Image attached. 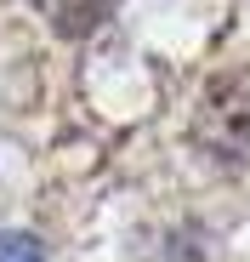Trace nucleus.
Segmentation results:
<instances>
[{"label": "nucleus", "instance_id": "nucleus-1", "mask_svg": "<svg viewBox=\"0 0 250 262\" xmlns=\"http://www.w3.org/2000/svg\"><path fill=\"white\" fill-rule=\"evenodd\" d=\"M0 262H46L34 234H0Z\"/></svg>", "mask_w": 250, "mask_h": 262}]
</instances>
